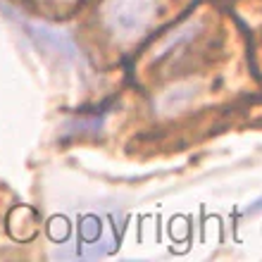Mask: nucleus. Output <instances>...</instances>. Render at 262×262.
I'll return each instance as SVG.
<instances>
[{"mask_svg": "<svg viewBox=\"0 0 262 262\" xmlns=\"http://www.w3.org/2000/svg\"><path fill=\"white\" fill-rule=\"evenodd\" d=\"M160 12V0H107L105 27L119 41H134L148 31Z\"/></svg>", "mask_w": 262, "mask_h": 262, "instance_id": "obj_1", "label": "nucleus"}]
</instances>
